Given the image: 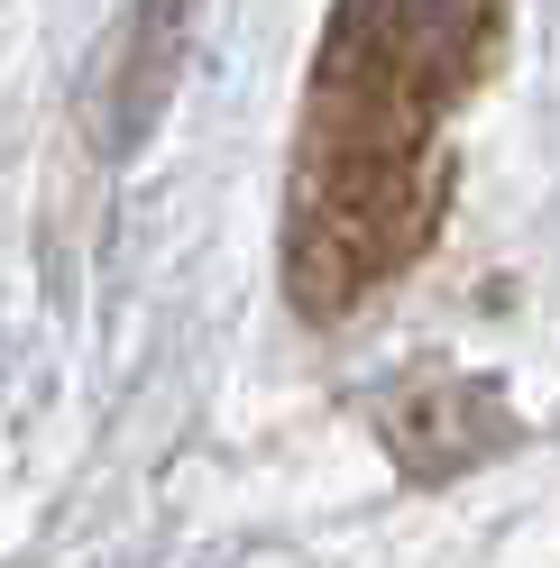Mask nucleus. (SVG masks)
<instances>
[{"instance_id":"f257e3e1","label":"nucleus","mask_w":560,"mask_h":568,"mask_svg":"<svg viewBox=\"0 0 560 568\" xmlns=\"http://www.w3.org/2000/svg\"><path fill=\"white\" fill-rule=\"evenodd\" d=\"M497 0H340L294 165V294L312 312L359 303L432 239V138L478 83Z\"/></svg>"}]
</instances>
